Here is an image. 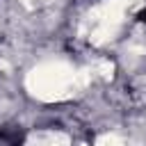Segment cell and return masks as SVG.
<instances>
[{
    "mask_svg": "<svg viewBox=\"0 0 146 146\" xmlns=\"http://www.w3.org/2000/svg\"><path fill=\"white\" fill-rule=\"evenodd\" d=\"M30 82H32L34 94L43 98H59L75 84V71L64 64H48L34 71Z\"/></svg>",
    "mask_w": 146,
    "mask_h": 146,
    "instance_id": "cell-1",
    "label": "cell"
},
{
    "mask_svg": "<svg viewBox=\"0 0 146 146\" xmlns=\"http://www.w3.org/2000/svg\"><path fill=\"white\" fill-rule=\"evenodd\" d=\"M98 146H121V141H116L114 137H103L98 141Z\"/></svg>",
    "mask_w": 146,
    "mask_h": 146,
    "instance_id": "cell-2",
    "label": "cell"
}]
</instances>
